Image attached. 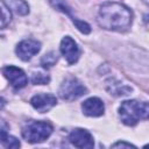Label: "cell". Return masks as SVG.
Wrapping results in <instances>:
<instances>
[{"label": "cell", "mask_w": 149, "mask_h": 149, "mask_svg": "<svg viewBox=\"0 0 149 149\" xmlns=\"http://www.w3.org/2000/svg\"><path fill=\"white\" fill-rule=\"evenodd\" d=\"M97 21L100 27L113 31L128 29L133 21L132 10L120 2L108 1L99 7Z\"/></svg>", "instance_id": "obj_1"}, {"label": "cell", "mask_w": 149, "mask_h": 149, "mask_svg": "<svg viewBox=\"0 0 149 149\" xmlns=\"http://www.w3.org/2000/svg\"><path fill=\"white\" fill-rule=\"evenodd\" d=\"M119 115L125 125L134 126L141 120L149 119V102L126 100L119 107Z\"/></svg>", "instance_id": "obj_2"}, {"label": "cell", "mask_w": 149, "mask_h": 149, "mask_svg": "<svg viewBox=\"0 0 149 149\" xmlns=\"http://www.w3.org/2000/svg\"><path fill=\"white\" fill-rule=\"evenodd\" d=\"M52 133V126L44 121H29L22 128V136L27 142L40 143L45 141Z\"/></svg>", "instance_id": "obj_3"}, {"label": "cell", "mask_w": 149, "mask_h": 149, "mask_svg": "<svg viewBox=\"0 0 149 149\" xmlns=\"http://www.w3.org/2000/svg\"><path fill=\"white\" fill-rule=\"evenodd\" d=\"M86 92H87V90L83 85V83L74 77L65 78L62 81L59 90H58L59 97L63 100H68V101L76 100V99L80 98L81 95L86 94Z\"/></svg>", "instance_id": "obj_4"}, {"label": "cell", "mask_w": 149, "mask_h": 149, "mask_svg": "<svg viewBox=\"0 0 149 149\" xmlns=\"http://www.w3.org/2000/svg\"><path fill=\"white\" fill-rule=\"evenodd\" d=\"M69 141L74 147L80 148V149H90V148H93L94 146L93 136L91 135L90 132L83 128L73 129L69 135Z\"/></svg>", "instance_id": "obj_5"}, {"label": "cell", "mask_w": 149, "mask_h": 149, "mask_svg": "<svg viewBox=\"0 0 149 149\" xmlns=\"http://www.w3.org/2000/svg\"><path fill=\"white\" fill-rule=\"evenodd\" d=\"M2 72L5 74V77L7 78V80L9 81V84L16 90L24 87L28 83V78H27L26 73L20 68L8 65L2 69Z\"/></svg>", "instance_id": "obj_6"}, {"label": "cell", "mask_w": 149, "mask_h": 149, "mask_svg": "<svg viewBox=\"0 0 149 149\" xmlns=\"http://www.w3.org/2000/svg\"><path fill=\"white\" fill-rule=\"evenodd\" d=\"M61 52L64 56V58L66 59V62L69 64H74L79 56H80V50L79 47L77 45V43L74 42L73 38H71L70 36H65L63 37V40L61 41Z\"/></svg>", "instance_id": "obj_7"}, {"label": "cell", "mask_w": 149, "mask_h": 149, "mask_svg": "<svg viewBox=\"0 0 149 149\" xmlns=\"http://www.w3.org/2000/svg\"><path fill=\"white\" fill-rule=\"evenodd\" d=\"M41 49V43L35 40H23L21 41L15 49L16 55L22 61L30 59L34 55H36Z\"/></svg>", "instance_id": "obj_8"}, {"label": "cell", "mask_w": 149, "mask_h": 149, "mask_svg": "<svg viewBox=\"0 0 149 149\" xmlns=\"http://www.w3.org/2000/svg\"><path fill=\"white\" fill-rule=\"evenodd\" d=\"M30 104L40 113H45V112L50 111L54 106H56L57 99H56V97L54 94H50V93H41V94L34 95L30 99Z\"/></svg>", "instance_id": "obj_9"}, {"label": "cell", "mask_w": 149, "mask_h": 149, "mask_svg": "<svg viewBox=\"0 0 149 149\" xmlns=\"http://www.w3.org/2000/svg\"><path fill=\"white\" fill-rule=\"evenodd\" d=\"M81 109L83 113L87 116H100L104 114L105 112V105L102 102V100H100L97 97H92L86 99L83 104H81Z\"/></svg>", "instance_id": "obj_10"}, {"label": "cell", "mask_w": 149, "mask_h": 149, "mask_svg": "<svg viewBox=\"0 0 149 149\" xmlns=\"http://www.w3.org/2000/svg\"><path fill=\"white\" fill-rule=\"evenodd\" d=\"M8 7L19 15H27L29 13V6L24 0H8Z\"/></svg>", "instance_id": "obj_11"}, {"label": "cell", "mask_w": 149, "mask_h": 149, "mask_svg": "<svg viewBox=\"0 0 149 149\" xmlns=\"http://www.w3.org/2000/svg\"><path fill=\"white\" fill-rule=\"evenodd\" d=\"M1 143L6 147V148H19L20 147V142L17 139H15L14 136H10L6 133L5 129V123L2 122V128H1Z\"/></svg>", "instance_id": "obj_12"}, {"label": "cell", "mask_w": 149, "mask_h": 149, "mask_svg": "<svg viewBox=\"0 0 149 149\" xmlns=\"http://www.w3.org/2000/svg\"><path fill=\"white\" fill-rule=\"evenodd\" d=\"M49 81H50V77L44 72L37 71L31 74V83L35 85H44L48 84Z\"/></svg>", "instance_id": "obj_13"}, {"label": "cell", "mask_w": 149, "mask_h": 149, "mask_svg": "<svg viewBox=\"0 0 149 149\" xmlns=\"http://www.w3.org/2000/svg\"><path fill=\"white\" fill-rule=\"evenodd\" d=\"M57 59H58L57 54H56L55 51H50V52L45 54V55L42 57V59H41V64H42L44 68H50V66H52V65L56 64Z\"/></svg>", "instance_id": "obj_14"}, {"label": "cell", "mask_w": 149, "mask_h": 149, "mask_svg": "<svg viewBox=\"0 0 149 149\" xmlns=\"http://www.w3.org/2000/svg\"><path fill=\"white\" fill-rule=\"evenodd\" d=\"M1 12H2V15H1V28H5L10 22L12 14H10L9 7H7V5L5 3L3 0H1Z\"/></svg>", "instance_id": "obj_15"}, {"label": "cell", "mask_w": 149, "mask_h": 149, "mask_svg": "<svg viewBox=\"0 0 149 149\" xmlns=\"http://www.w3.org/2000/svg\"><path fill=\"white\" fill-rule=\"evenodd\" d=\"M73 22H74V24L77 26V28H78L81 33H84V34H88V33L91 31V28H90V26H88L86 22H84V21H79V20H77V19H74Z\"/></svg>", "instance_id": "obj_16"}, {"label": "cell", "mask_w": 149, "mask_h": 149, "mask_svg": "<svg viewBox=\"0 0 149 149\" xmlns=\"http://www.w3.org/2000/svg\"><path fill=\"white\" fill-rule=\"evenodd\" d=\"M112 147H127V148H129V147H135V146H133L130 143H127V142H116Z\"/></svg>", "instance_id": "obj_17"}, {"label": "cell", "mask_w": 149, "mask_h": 149, "mask_svg": "<svg viewBox=\"0 0 149 149\" xmlns=\"http://www.w3.org/2000/svg\"><path fill=\"white\" fill-rule=\"evenodd\" d=\"M143 1H144V2H146L148 6H149V0H143Z\"/></svg>", "instance_id": "obj_18"}, {"label": "cell", "mask_w": 149, "mask_h": 149, "mask_svg": "<svg viewBox=\"0 0 149 149\" xmlns=\"http://www.w3.org/2000/svg\"><path fill=\"white\" fill-rule=\"evenodd\" d=\"M146 147H149V144H147V146H146Z\"/></svg>", "instance_id": "obj_19"}]
</instances>
